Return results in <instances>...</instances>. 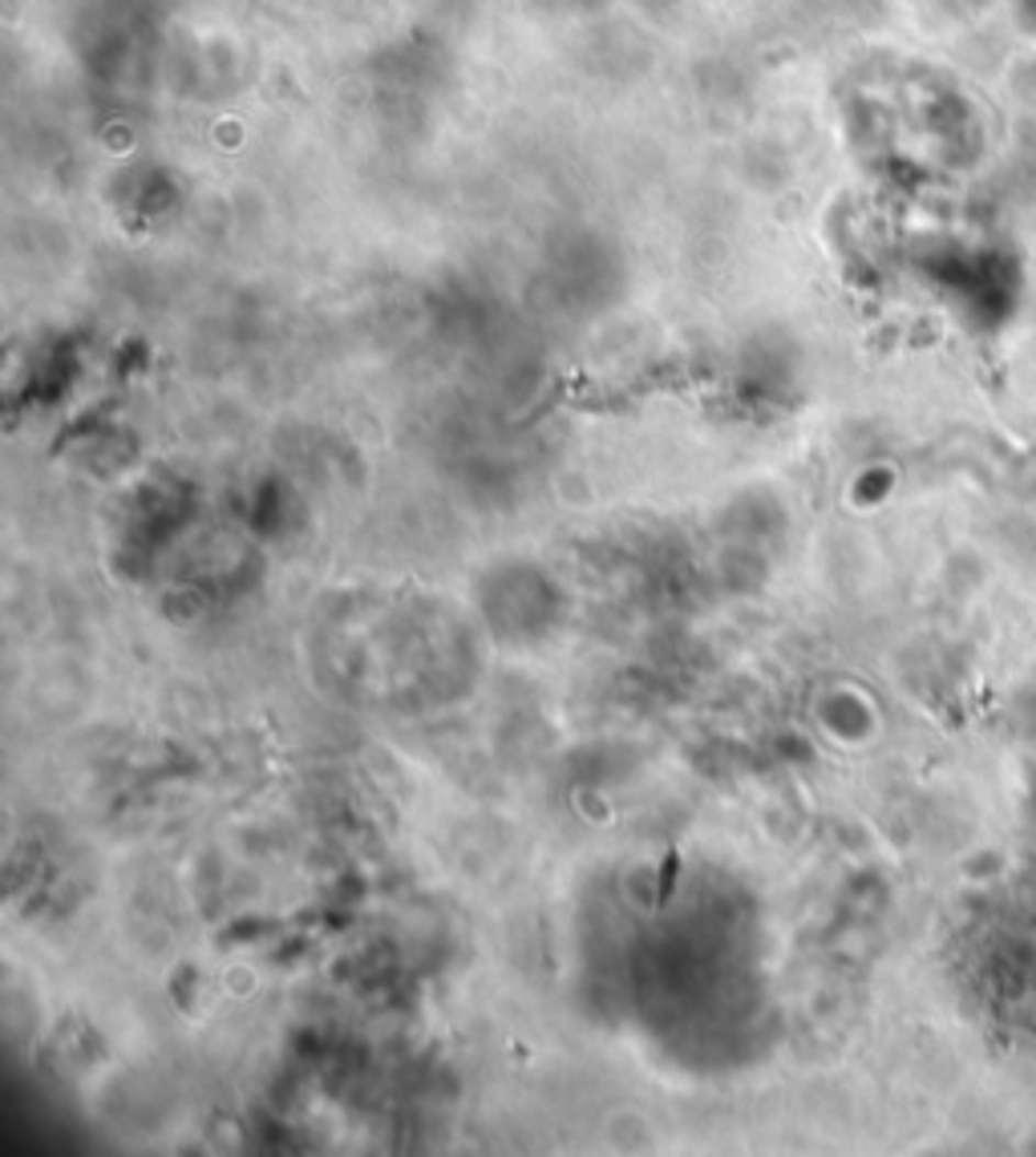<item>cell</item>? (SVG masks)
I'll return each instance as SVG.
<instances>
[{"label":"cell","instance_id":"1","mask_svg":"<svg viewBox=\"0 0 1036 1157\" xmlns=\"http://www.w3.org/2000/svg\"><path fill=\"white\" fill-rule=\"evenodd\" d=\"M677 866H680V858H677V850H672L665 863V875H660V903H665L668 894H672V887H677Z\"/></svg>","mask_w":1036,"mask_h":1157}]
</instances>
